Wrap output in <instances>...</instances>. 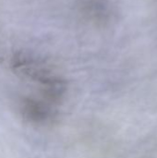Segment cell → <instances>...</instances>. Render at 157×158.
<instances>
[{"label":"cell","mask_w":157,"mask_h":158,"mask_svg":"<svg viewBox=\"0 0 157 158\" xmlns=\"http://www.w3.org/2000/svg\"><path fill=\"white\" fill-rule=\"evenodd\" d=\"M20 112L26 120L36 124L45 123L53 116V110L46 103L33 98L22 100Z\"/></svg>","instance_id":"cell-1"}]
</instances>
